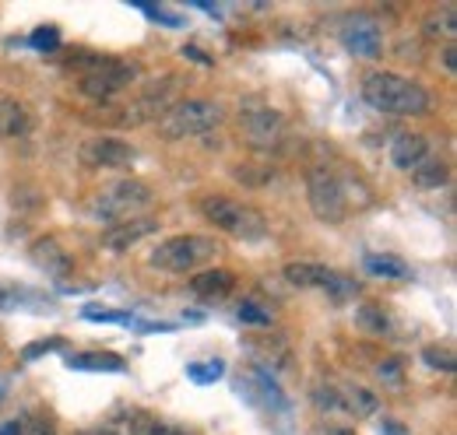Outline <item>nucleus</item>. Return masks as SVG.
Masks as SVG:
<instances>
[{"label":"nucleus","instance_id":"1","mask_svg":"<svg viewBox=\"0 0 457 435\" xmlns=\"http://www.w3.org/2000/svg\"><path fill=\"white\" fill-rule=\"evenodd\" d=\"M362 103L384 116H422L433 106L429 92L419 81L401 78L395 70H370L362 78Z\"/></svg>","mask_w":457,"mask_h":435},{"label":"nucleus","instance_id":"2","mask_svg":"<svg viewBox=\"0 0 457 435\" xmlns=\"http://www.w3.org/2000/svg\"><path fill=\"white\" fill-rule=\"evenodd\" d=\"M71 67L81 70V81H78V92L85 99H113L120 95L127 85L137 81L141 67L134 60H123V56H88V60H74Z\"/></svg>","mask_w":457,"mask_h":435},{"label":"nucleus","instance_id":"3","mask_svg":"<svg viewBox=\"0 0 457 435\" xmlns=\"http://www.w3.org/2000/svg\"><path fill=\"white\" fill-rule=\"evenodd\" d=\"M215 257H222L219 239H212V235H172V239L159 242L152 250L148 264L166 274H194L197 267L212 264Z\"/></svg>","mask_w":457,"mask_h":435},{"label":"nucleus","instance_id":"4","mask_svg":"<svg viewBox=\"0 0 457 435\" xmlns=\"http://www.w3.org/2000/svg\"><path fill=\"white\" fill-rule=\"evenodd\" d=\"M226 109L212 99H183L172 103L162 116H159V134L166 141H187V137H204L215 127H222Z\"/></svg>","mask_w":457,"mask_h":435},{"label":"nucleus","instance_id":"5","mask_svg":"<svg viewBox=\"0 0 457 435\" xmlns=\"http://www.w3.org/2000/svg\"><path fill=\"white\" fill-rule=\"evenodd\" d=\"M201 215H204L208 225L222 228V232L243 239V242H257V239L268 235L264 215H261L257 208L243 204V201H232L226 193H208V197H201Z\"/></svg>","mask_w":457,"mask_h":435},{"label":"nucleus","instance_id":"6","mask_svg":"<svg viewBox=\"0 0 457 435\" xmlns=\"http://www.w3.org/2000/svg\"><path fill=\"white\" fill-rule=\"evenodd\" d=\"M306 201L317 221L324 225H342L352 215V193L338 172L331 168H310L306 176Z\"/></svg>","mask_w":457,"mask_h":435},{"label":"nucleus","instance_id":"7","mask_svg":"<svg viewBox=\"0 0 457 435\" xmlns=\"http://www.w3.org/2000/svg\"><path fill=\"white\" fill-rule=\"evenodd\" d=\"M155 201V190L145 183V179H120L113 186H106L96 201H92V215L99 221H110V225H120V221H130L137 218L148 204Z\"/></svg>","mask_w":457,"mask_h":435},{"label":"nucleus","instance_id":"8","mask_svg":"<svg viewBox=\"0 0 457 435\" xmlns=\"http://www.w3.org/2000/svg\"><path fill=\"white\" fill-rule=\"evenodd\" d=\"M239 134H243V141L253 152H271V148H282V141H286L288 134V123L278 109L250 106L239 112Z\"/></svg>","mask_w":457,"mask_h":435},{"label":"nucleus","instance_id":"9","mask_svg":"<svg viewBox=\"0 0 457 435\" xmlns=\"http://www.w3.org/2000/svg\"><path fill=\"white\" fill-rule=\"evenodd\" d=\"M78 159L85 168H123L134 162V144L116 134H99L78 148Z\"/></svg>","mask_w":457,"mask_h":435},{"label":"nucleus","instance_id":"10","mask_svg":"<svg viewBox=\"0 0 457 435\" xmlns=\"http://www.w3.org/2000/svg\"><path fill=\"white\" fill-rule=\"evenodd\" d=\"M342 43L348 53L373 60V56L380 53V25L373 18H366V14H355V18H348L342 25Z\"/></svg>","mask_w":457,"mask_h":435},{"label":"nucleus","instance_id":"11","mask_svg":"<svg viewBox=\"0 0 457 435\" xmlns=\"http://www.w3.org/2000/svg\"><path fill=\"white\" fill-rule=\"evenodd\" d=\"M152 232H159V221L155 218H130V221H120V225H110L103 232V246L110 253H127L134 250L141 239H148Z\"/></svg>","mask_w":457,"mask_h":435},{"label":"nucleus","instance_id":"12","mask_svg":"<svg viewBox=\"0 0 457 435\" xmlns=\"http://www.w3.org/2000/svg\"><path fill=\"white\" fill-rule=\"evenodd\" d=\"M426 159H429V137H422V134H401V137H395L391 162L398 165L401 172H415Z\"/></svg>","mask_w":457,"mask_h":435},{"label":"nucleus","instance_id":"13","mask_svg":"<svg viewBox=\"0 0 457 435\" xmlns=\"http://www.w3.org/2000/svg\"><path fill=\"white\" fill-rule=\"evenodd\" d=\"M250 355L261 362V373L264 369L282 373L288 362H292V351H288L286 337H250Z\"/></svg>","mask_w":457,"mask_h":435},{"label":"nucleus","instance_id":"14","mask_svg":"<svg viewBox=\"0 0 457 435\" xmlns=\"http://www.w3.org/2000/svg\"><path fill=\"white\" fill-rule=\"evenodd\" d=\"M232 288H236V274L222 271V267H208V271H201L190 277V291H194L197 299H212V302H219V299H226Z\"/></svg>","mask_w":457,"mask_h":435},{"label":"nucleus","instance_id":"15","mask_svg":"<svg viewBox=\"0 0 457 435\" xmlns=\"http://www.w3.org/2000/svg\"><path fill=\"white\" fill-rule=\"evenodd\" d=\"M338 404H342L345 414H352V418H370V414L380 411V397H377L373 390L359 386V382L338 386Z\"/></svg>","mask_w":457,"mask_h":435},{"label":"nucleus","instance_id":"16","mask_svg":"<svg viewBox=\"0 0 457 435\" xmlns=\"http://www.w3.org/2000/svg\"><path fill=\"white\" fill-rule=\"evenodd\" d=\"M32 130V112L21 106L18 99L0 95V141H14L25 137Z\"/></svg>","mask_w":457,"mask_h":435},{"label":"nucleus","instance_id":"17","mask_svg":"<svg viewBox=\"0 0 457 435\" xmlns=\"http://www.w3.org/2000/svg\"><path fill=\"white\" fill-rule=\"evenodd\" d=\"M29 253H32V260H36V264H39L46 274H67V271H71V257H67V250L60 246L54 235L36 239Z\"/></svg>","mask_w":457,"mask_h":435},{"label":"nucleus","instance_id":"18","mask_svg":"<svg viewBox=\"0 0 457 435\" xmlns=\"http://www.w3.org/2000/svg\"><path fill=\"white\" fill-rule=\"evenodd\" d=\"M282 277L292 288H328V281L335 277V271L324 267V264H286Z\"/></svg>","mask_w":457,"mask_h":435},{"label":"nucleus","instance_id":"19","mask_svg":"<svg viewBox=\"0 0 457 435\" xmlns=\"http://www.w3.org/2000/svg\"><path fill=\"white\" fill-rule=\"evenodd\" d=\"M67 365L78 373H123V358L113 351H81V355H71Z\"/></svg>","mask_w":457,"mask_h":435},{"label":"nucleus","instance_id":"20","mask_svg":"<svg viewBox=\"0 0 457 435\" xmlns=\"http://www.w3.org/2000/svg\"><path fill=\"white\" fill-rule=\"evenodd\" d=\"M454 32H457V7L454 4L429 11V14H426V21H422V36H426V39H447V43H454Z\"/></svg>","mask_w":457,"mask_h":435},{"label":"nucleus","instance_id":"21","mask_svg":"<svg viewBox=\"0 0 457 435\" xmlns=\"http://www.w3.org/2000/svg\"><path fill=\"white\" fill-rule=\"evenodd\" d=\"M362 267L373 277H384V281H408L411 277V267L401 257H387V253H366Z\"/></svg>","mask_w":457,"mask_h":435},{"label":"nucleus","instance_id":"22","mask_svg":"<svg viewBox=\"0 0 457 435\" xmlns=\"http://www.w3.org/2000/svg\"><path fill=\"white\" fill-rule=\"evenodd\" d=\"M408 176H411V183L419 190H440V186L451 183V165L440 162V159H426V162L419 165L415 172H408Z\"/></svg>","mask_w":457,"mask_h":435},{"label":"nucleus","instance_id":"23","mask_svg":"<svg viewBox=\"0 0 457 435\" xmlns=\"http://www.w3.org/2000/svg\"><path fill=\"white\" fill-rule=\"evenodd\" d=\"M275 165H253V162H243V165H232V179L250 186V190H261V186H271L275 183Z\"/></svg>","mask_w":457,"mask_h":435},{"label":"nucleus","instance_id":"24","mask_svg":"<svg viewBox=\"0 0 457 435\" xmlns=\"http://www.w3.org/2000/svg\"><path fill=\"white\" fill-rule=\"evenodd\" d=\"M355 326H362L366 333H391V313L377 302H366L355 309Z\"/></svg>","mask_w":457,"mask_h":435},{"label":"nucleus","instance_id":"25","mask_svg":"<svg viewBox=\"0 0 457 435\" xmlns=\"http://www.w3.org/2000/svg\"><path fill=\"white\" fill-rule=\"evenodd\" d=\"M236 316H239V324H246V326H271L275 324L271 306H264V302H257V299H243V302H239V309H236Z\"/></svg>","mask_w":457,"mask_h":435},{"label":"nucleus","instance_id":"26","mask_svg":"<svg viewBox=\"0 0 457 435\" xmlns=\"http://www.w3.org/2000/svg\"><path fill=\"white\" fill-rule=\"evenodd\" d=\"M130 435H190V432H179V429H172L166 422L152 418V414H134L130 418Z\"/></svg>","mask_w":457,"mask_h":435},{"label":"nucleus","instance_id":"27","mask_svg":"<svg viewBox=\"0 0 457 435\" xmlns=\"http://www.w3.org/2000/svg\"><path fill=\"white\" fill-rule=\"evenodd\" d=\"M222 373H226V362L222 358H212V362H190L187 365V376L194 382H215V380H222Z\"/></svg>","mask_w":457,"mask_h":435},{"label":"nucleus","instance_id":"28","mask_svg":"<svg viewBox=\"0 0 457 435\" xmlns=\"http://www.w3.org/2000/svg\"><path fill=\"white\" fill-rule=\"evenodd\" d=\"M313 407H317V411H342V404H338V386L317 382V386H313Z\"/></svg>","mask_w":457,"mask_h":435},{"label":"nucleus","instance_id":"29","mask_svg":"<svg viewBox=\"0 0 457 435\" xmlns=\"http://www.w3.org/2000/svg\"><path fill=\"white\" fill-rule=\"evenodd\" d=\"M422 362L436 373H454V355L451 351H440V348H426L422 351Z\"/></svg>","mask_w":457,"mask_h":435},{"label":"nucleus","instance_id":"30","mask_svg":"<svg viewBox=\"0 0 457 435\" xmlns=\"http://www.w3.org/2000/svg\"><path fill=\"white\" fill-rule=\"evenodd\" d=\"M32 46H36V50H57L60 46L57 25H43V29H36V32H32Z\"/></svg>","mask_w":457,"mask_h":435},{"label":"nucleus","instance_id":"31","mask_svg":"<svg viewBox=\"0 0 457 435\" xmlns=\"http://www.w3.org/2000/svg\"><path fill=\"white\" fill-rule=\"evenodd\" d=\"M324 291H331V295L342 302V299H352V295H359V284H355V281H348V277H342V274H335V277L328 281V288H324Z\"/></svg>","mask_w":457,"mask_h":435},{"label":"nucleus","instance_id":"32","mask_svg":"<svg viewBox=\"0 0 457 435\" xmlns=\"http://www.w3.org/2000/svg\"><path fill=\"white\" fill-rule=\"evenodd\" d=\"M21 435H57V425L43 414H32V418L21 422Z\"/></svg>","mask_w":457,"mask_h":435},{"label":"nucleus","instance_id":"33","mask_svg":"<svg viewBox=\"0 0 457 435\" xmlns=\"http://www.w3.org/2000/svg\"><path fill=\"white\" fill-rule=\"evenodd\" d=\"M85 320H92V324H99V320H106V324H130V316L110 313V309H85Z\"/></svg>","mask_w":457,"mask_h":435},{"label":"nucleus","instance_id":"34","mask_svg":"<svg viewBox=\"0 0 457 435\" xmlns=\"http://www.w3.org/2000/svg\"><path fill=\"white\" fill-rule=\"evenodd\" d=\"M377 376H380V380L401 382V362H398V358H387V362H380V365H377Z\"/></svg>","mask_w":457,"mask_h":435},{"label":"nucleus","instance_id":"35","mask_svg":"<svg viewBox=\"0 0 457 435\" xmlns=\"http://www.w3.org/2000/svg\"><path fill=\"white\" fill-rule=\"evenodd\" d=\"M54 348H60V337H50V341H39V344H32V348H25V358L32 362V358H39L43 351H54Z\"/></svg>","mask_w":457,"mask_h":435},{"label":"nucleus","instance_id":"36","mask_svg":"<svg viewBox=\"0 0 457 435\" xmlns=\"http://www.w3.org/2000/svg\"><path fill=\"white\" fill-rule=\"evenodd\" d=\"M320 435H359V432H355V425H338V422H328V425H320Z\"/></svg>","mask_w":457,"mask_h":435},{"label":"nucleus","instance_id":"37","mask_svg":"<svg viewBox=\"0 0 457 435\" xmlns=\"http://www.w3.org/2000/svg\"><path fill=\"white\" fill-rule=\"evenodd\" d=\"M380 435H408V429L401 425L398 418H384V425H380Z\"/></svg>","mask_w":457,"mask_h":435},{"label":"nucleus","instance_id":"38","mask_svg":"<svg viewBox=\"0 0 457 435\" xmlns=\"http://www.w3.org/2000/svg\"><path fill=\"white\" fill-rule=\"evenodd\" d=\"M444 67H447L451 74L457 70V46L454 43H447V46H444Z\"/></svg>","mask_w":457,"mask_h":435},{"label":"nucleus","instance_id":"39","mask_svg":"<svg viewBox=\"0 0 457 435\" xmlns=\"http://www.w3.org/2000/svg\"><path fill=\"white\" fill-rule=\"evenodd\" d=\"M183 56H194V60H197V63H204V67H212V63H215L212 56L201 53V50H194V46H183Z\"/></svg>","mask_w":457,"mask_h":435},{"label":"nucleus","instance_id":"40","mask_svg":"<svg viewBox=\"0 0 457 435\" xmlns=\"http://www.w3.org/2000/svg\"><path fill=\"white\" fill-rule=\"evenodd\" d=\"M0 435H21V422H4V425H0Z\"/></svg>","mask_w":457,"mask_h":435},{"label":"nucleus","instance_id":"41","mask_svg":"<svg viewBox=\"0 0 457 435\" xmlns=\"http://www.w3.org/2000/svg\"><path fill=\"white\" fill-rule=\"evenodd\" d=\"M78 435H120L116 429H92V432H78Z\"/></svg>","mask_w":457,"mask_h":435},{"label":"nucleus","instance_id":"42","mask_svg":"<svg viewBox=\"0 0 457 435\" xmlns=\"http://www.w3.org/2000/svg\"><path fill=\"white\" fill-rule=\"evenodd\" d=\"M7 390H11V382H7V380H4V376H0V404L7 400Z\"/></svg>","mask_w":457,"mask_h":435}]
</instances>
